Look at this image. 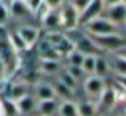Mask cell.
I'll use <instances>...</instances> for the list:
<instances>
[{"label": "cell", "instance_id": "cell-1", "mask_svg": "<svg viewBox=\"0 0 126 116\" xmlns=\"http://www.w3.org/2000/svg\"><path fill=\"white\" fill-rule=\"evenodd\" d=\"M83 29H85L83 32L86 35H89V37H101V35L118 34V26H115L113 22H110L104 16H99V18L86 22L83 26Z\"/></svg>", "mask_w": 126, "mask_h": 116}, {"label": "cell", "instance_id": "cell-2", "mask_svg": "<svg viewBox=\"0 0 126 116\" xmlns=\"http://www.w3.org/2000/svg\"><path fill=\"white\" fill-rule=\"evenodd\" d=\"M89 37V35H88ZM94 41V45L99 48V51H109V52H117L123 46H126V38L120 34H112V35H101V37H89Z\"/></svg>", "mask_w": 126, "mask_h": 116}, {"label": "cell", "instance_id": "cell-3", "mask_svg": "<svg viewBox=\"0 0 126 116\" xmlns=\"http://www.w3.org/2000/svg\"><path fill=\"white\" fill-rule=\"evenodd\" d=\"M59 11V22H61V29L69 30V29L78 27V13L75 11V8L65 0V3L58 10Z\"/></svg>", "mask_w": 126, "mask_h": 116}, {"label": "cell", "instance_id": "cell-4", "mask_svg": "<svg viewBox=\"0 0 126 116\" xmlns=\"http://www.w3.org/2000/svg\"><path fill=\"white\" fill-rule=\"evenodd\" d=\"M102 13H104V6H102L101 0H91V3H89L83 11L80 13V16H78V26H85L86 22L102 16Z\"/></svg>", "mask_w": 126, "mask_h": 116}, {"label": "cell", "instance_id": "cell-5", "mask_svg": "<svg viewBox=\"0 0 126 116\" xmlns=\"http://www.w3.org/2000/svg\"><path fill=\"white\" fill-rule=\"evenodd\" d=\"M105 91V81L102 78L96 77V75H89L85 79V92L88 94V97L97 99L102 95V92Z\"/></svg>", "mask_w": 126, "mask_h": 116}, {"label": "cell", "instance_id": "cell-6", "mask_svg": "<svg viewBox=\"0 0 126 116\" xmlns=\"http://www.w3.org/2000/svg\"><path fill=\"white\" fill-rule=\"evenodd\" d=\"M109 64L110 72H113L115 77H126V59L121 57L118 52H110L109 59H105Z\"/></svg>", "mask_w": 126, "mask_h": 116}, {"label": "cell", "instance_id": "cell-7", "mask_svg": "<svg viewBox=\"0 0 126 116\" xmlns=\"http://www.w3.org/2000/svg\"><path fill=\"white\" fill-rule=\"evenodd\" d=\"M16 32H18V35L22 38V41L26 43L27 48H32V46L38 41V38H40V32H38V29L32 27V26H22V27H19Z\"/></svg>", "mask_w": 126, "mask_h": 116}, {"label": "cell", "instance_id": "cell-8", "mask_svg": "<svg viewBox=\"0 0 126 116\" xmlns=\"http://www.w3.org/2000/svg\"><path fill=\"white\" fill-rule=\"evenodd\" d=\"M74 49L80 51L83 56H97L99 52H101V51H99V48L94 45V41H93V40L89 38L86 34L74 45Z\"/></svg>", "mask_w": 126, "mask_h": 116}, {"label": "cell", "instance_id": "cell-9", "mask_svg": "<svg viewBox=\"0 0 126 116\" xmlns=\"http://www.w3.org/2000/svg\"><path fill=\"white\" fill-rule=\"evenodd\" d=\"M105 14L104 18H107L110 22H113L115 26H120V24H125L126 22V8L123 3H120V5H115L112 6V8H107L104 10Z\"/></svg>", "mask_w": 126, "mask_h": 116}, {"label": "cell", "instance_id": "cell-10", "mask_svg": "<svg viewBox=\"0 0 126 116\" xmlns=\"http://www.w3.org/2000/svg\"><path fill=\"white\" fill-rule=\"evenodd\" d=\"M43 29H46L48 32H59L61 29V22H59V11L58 10H49L45 16L40 19Z\"/></svg>", "mask_w": 126, "mask_h": 116}, {"label": "cell", "instance_id": "cell-11", "mask_svg": "<svg viewBox=\"0 0 126 116\" xmlns=\"http://www.w3.org/2000/svg\"><path fill=\"white\" fill-rule=\"evenodd\" d=\"M16 110H18V115H29L37 108V100L32 95H24L22 99H19L18 102H15Z\"/></svg>", "mask_w": 126, "mask_h": 116}, {"label": "cell", "instance_id": "cell-12", "mask_svg": "<svg viewBox=\"0 0 126 116\" xmlns=\"http://www.w3.org/2000/svg\"><path fill=\"white\" fill-rule=\"evenodd\" d=\"M35 97H37L38 102L53 100V99H56V94H54V89H53L51 84H48V83H37L35 84Z\"/></svg>", "mask_w": 126, "mask_h": 116}, {"label": "cell", "instance_id": "cell-13", "mask_svg": "<svg viewBox=\"0 0 126 116\" xmlns=\"http://www.w3.org/2000/svg\"><path fill=\"white\" fill-rule=\"evenodd\" d=\"M27 94H29V88H27L26 83H15V84H11L10 89H8V100L18 102L19 99H22Z\"/></svg>", "mask_w": 126, "mask_h": 116}, {"label": "cell", "instance_id": "cell-14", "mask_svg": "<svg viewBox=\"0 0 126 116\" xmlns=\"http://www.w3.org/2000/svg\"><path fill=\"white\" fill-rule=\"evenodd\" d=\"M59 103L56 102V99L53 100H43V102H37V110L40 116H53L58 111Z\"/></svg>", "mask_w": 126, "mask_h": 116}, {"label": "cell", "instance_id": "cell-15", "mask_svg": "<svg viewBox=\"0 0 126 116\" xmlns=\"http://www.w3.org/2000/svg\"><path fill=\"white\" fill-rule=\"evenodd\" d=\"M115 103H117V99H115L113 89L105 88V91L102 92V95L99 97V103H97V107L104 108V110H110V108H113V105H115Z\"/></svg>", "mask_w": 126, "mask_h": 116}, {"label": "cell", "instance_id": "cell-16", "mask_svg": "<svg viewBox=\"0 0 126 116\" xmlns=\"http://www.w3.org/2000/svg\"><path fill=\"white\" fill-rule=\"evenodd\" d=\"M97 113V105L91 100L80 102L77 103V115L78 116H96Z\"/></svg>", "mask_w": 126, "mask_h": 116}, {"label": "cell", "instance_id": "cell-17", "mask_svg": "<svg viewBox=\"0 0 126 116\" xmlns=\"http://www.w3.org/2000/svg\"><path fill=\"white\" fill-rule=\"evenodd\" d=\"M110 73V68H109V64L105 61V57H101V56H96V64H94V75L99 78L104 79L107 75Z\"/></svg>", "mask_w": 126, "mask_h": 116}, {"label": "cell", "instance_id": "cell-18", "mask_svg": "<svg viewBox=\"0 0 126 116\" xmlns=\"http://www.w3.org/2000/svg\"><path fill=\"white\" fill-rule=\"evenodd\" d=\"M59 116H78L77 115V103L72 100H64L59 103Z\"/></svg>", "mask_w": 126, "mask_h": 116}, {"label": "cell", "instance_id": "cell-19", "mask_svg": "<svg viewBox=\"0 0 126 116\" xmlns=\"http://www.w3.org/2000/svg\"><path fill=\"white\" fill-rule=\"evenodd\" d=\"M10 13H11L13 16H16V18H24V16H27L31 11H29L27 5H26L24 2H21V0H15L13 5L10 6Z\"/></svg>", "mask_w": 126, "mask_h": 116}, {"label": "cell", "instance_id": "cell-20", "mask_svg": "<svg viewBox=\"0 0 126 116\" xmlns=\"http://www.w3.org/2000/svg\"><path fill=\"white\" fill-rule=\"evenodd\" d=\"M40 70L43 73L54 75V73H59L61 65H59V61H45V59H42L40 61Z\"/></svg>", "mask_w": 126, "mask_h": 116}, {"label": "cell", "instance_id": "cell-21", "mask_svg": "<svg viewBox=\"0 0 126 116\" xmlns=\"http://www.w3.org/2000/svg\"><path fill=\"white\" fill-rule=\"evenodd\" d=\"M8 43L11 45V48L15 49V52H19V51H26V49H29L27 46H26V43L22 41V38L18 35V32H11V34H8Z\"/></svg>", "mask_w": 126, "mask_h": 116}, {"label": "cell", "instance_id": "cell-22", "mask_svg": "<svg viewBox=\"0 0 126 116\" xmlns=\"http://www.w3.org/2000/svg\"><path fill=\"white\" fill-rule=\"evenodd\" d=\"M53 86V89H54V94H56V97H61L62 100H70L72 99V95H74V91H70L69 88H65L62 83H56V84H51Z\"/></svg>", "mask_w": 126, "mask_h": 116}, {"label": "cell", "instance_id": "cell-23", "mask_svg": "<svg viewBox=\"0 0 126 116\" xmlns=\"http://www.w3.org/2000/svg\"><path fill=\"white\" fill-rule=\"evenodd\" d=\"M83 57L85 56L81 54L80 51H77V49H72L70 52L65 54V59H67V62H69L70 67H80L81 62H83Z\"/></svg>", "mask_w": 126, "mask_h": 116}, {"label": "cell", "instance_id": "cell-24", "mask_svg": "<svg viewBox=\"0 0 126 116\" xmlns=\"http://www.w3.org/2000/svg\"><path fill=\"white\" fill-rule=\"evenodd\" d=\"M94 64H96V56H85L80 68L85 72V75H94Z\"/></svg>", "mask_w": 126, "mask_h": 116}, {"label": "cell", "instance_id": "cell-25", "mask_svg": "<svg viewBox=\"0 0 126 116\" xmlns=\"http://www.w3.org/2000/svg\"><path fill=\"white\" fill-rule=\"evenodd\" d=\"M58 81L62 83V84H64L65 88H69L70 91H75V88H77V81H75V79L72 78L65 70H62L61 73H59V79H58Z\"/></svg>", "mask_w": 126, "mask_h": 116}, {"label": "cell", "instance_id": "cell-26", "mask_svg": "<svg viewBox=\"0 0 126 116\" xmlns=\"http://www.w3.org/2000/svg\"><path fill=\"white\" fill-rule=\"evenodd\" d=\"M65 72H67V73L70 75V77L74 78V79H75L77 83L80 81V79L83 78V77H86V75H85V72L81 70L80 67H70V65H67V68H65Z\"/></svg>", "mask_w": 126, "mask_h": 116}, {"label": "cell", "instance_id": "cell-27", "mask_svg": "<svg viewBox=\"0 0 126 116\" xmlns=\"http://www.w3.org/2000/svg\"><path fill=\"white\" fill-rule=\"evenodd\" d=\"M67 2L70 3V5L75 8V11H77L78 14H80V13L83 11L86 6H88L89 3H91V0H67Z\"/></svg>", "mask_w": 126, "mask_h": 116}, {"label": "cell", "instance_id": "cell-28", "mask_svg": "<svg viewBox=\"0 0 126 116\" xmlns=\"http://www.w3.org/2000/svg\"><path fill=\"white\" fill-rule=\"evenodd\" d=\"M65 3V0H43V5L48 10H59Z\"/></svg>", "mask_w": 126, "mask_h": 116}, {"label": "cell", "instance_id": "cell-29", "mask_svg": "<svg viewBox=\"0 0 126 116\" xmlns=\"http://www.w3.org/2000/svg\"><path fill=\"white\" fill-rule=\"evenodd\" d=\"M26 5H27L29 11L35 14V13L38 11V8L43 5V0H27V2H26Z\"/></svg>", "mask_w": 126, "mask_h": 116}, {"label": "cell", "instance_id": "cell-30", "mask_svg": "<svg viewBox=\"0 0 126 116\" xmlns=\"http://www.w3.org/2000/svg\"><path fill=\"white\" fill-rule=\"evenodd\" d=\"M8 16H10L8 8H5L3 5H0V27L6 24V21H8Z\"/></svg>", "mask_w": 126, "mask_h": 116}, {"label": "cell", "instance_id": "cell-31", "mask_svg": "<svg viewBox=\"0 0 126 116\" xmlns=\"http://www.w3.org/2000/svg\"><path fill=\"white\" fill-rule=\"evenodd\" d=\"M101 2H102V6H104V10H107V8H112V6H115V5H120L121 0H101Z\"/></svg>", "mask_w": 126, "mask_h": 116}, {"label": "cell", "instance_id": "cell-32", "mask_svg": "<svg viewBox=\"0 0 126 116\" xmlns=\"http://www.w3.org/2000/svg\"><path fill=\"white\" fill-rule=\"evenodd\" d=\"M117 84L126 89V77H117Z\"/></svg>", "mask_w": 126, "mask_h": 116}, {"label": "cell", "instance_id": "cell-33", "mask_svg": "<svg viewBox=\"0 0 126 116\" xmlns=\"http://www.w3.org/2000/svg\"><path fill=\"white\" fill-rule=\"evenodd\" d=\"M13 2H15V0H0V5H3L5 8H8V11H10V6L13 5Z\"/></svg>", "mask_w": 126, "mask_h": 116}, {"label": "cell", "instance_id": "cell-34", "mask_svg": "<svg viewBox=\"0 0 126 116\" xmlns=\"http://www.w3.org/2000/svg\"><path fill=\"white\" fill-rule=\"evenodd\" d=\"M5 72H6V68H5V65H3L2 59H0V79L3 78V75H5Z\"/></svg>", "mask_w": 126, "mask_h": 116}, {"label": "cell", "instance_id": "cell-35", "mask_svg": "<svg viewBox=\"0 0 126 116\" xmlns=\"http://www.w3.org/2000/svg\"><path fill=\"white\" fill-rule=\"evenodd\" d=\"M117 52L121 56V57H125V59H126V46H123V48H121L120 51H117Z\"/></svg>", "mask_w": 126, "mask_h": 116}, {"label": "cell", "instance_id": "cell-36", "mask_svg": "<svg viewBox=\"0 0 126 116\" xmlns=\"http://www.w3.org/2000/svg\"><path fill=\"white\" fill-rule=\"evenodd\" d=\"M0 116H5V115H3V107H2V100H0Z\"/></svg>", "mask_w": 126, "mask_h": 116}, {"label": "cell", "instance_id": "cell-37", "mask_svg": "<svg viewBox=\"0 0 126 116\" xmlns=\"http://www.w3.org/2000/svg\"><path fill=\"white\" fill-rule=\"evenodd\" d=\"M21 2H24V3H26V2H27V0H21Z\"/></svg>", "mask_w": 126, "mask_h": 116}, {"label": "cell", "instance_id": "cell-38", "mask_svg": "<svg viewBox=\"0 0 126 116\" xmlns=\"http://www.w3.org/2000/svg\"><path fill=\"white\" fill-rule=\"evenodd\" d=\"M125 8H126V5H125Z\"/></svg>", "mask_w": 126, "mask_h": 116}]
</instances>
